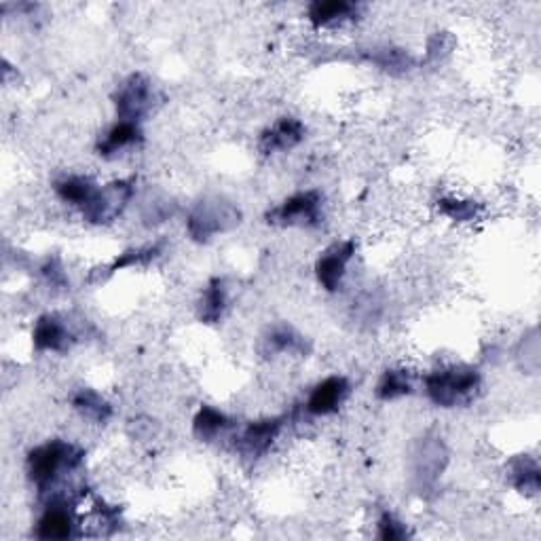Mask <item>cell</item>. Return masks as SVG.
<instances>
[{"mask_svg": "<svg viewBox=\"0 0 541 541\" xmlns=\"http://www.w3.org/2000/svg\"><path fill=\"white\" fill-rule=\"evenodd\" d=\"M77 531L74 512L68 508L66 499H53L36 522L34 535L39 539H70Z\"/></svg>", "mask_w": 541, "mask_h": 541, "instance_id": "7c38bea8", "label": "cell"}, {"mask_svg": "<svg viewBox=\"0 0 541 541\" xmlns=\"http://www.w3.org/2000/svg\"><path fill=\"white\" fill-rule=\"evenodd\" d=\"M72 408L77 410V413L91 423L104 425L110 417H113V404H110L100 391L91 389V387H81L72 394Z\"/></svg>", "mask_w": 541, "mask_h": 541, "instance_id": "ac0fdd59", "label": "cell"}, {"mask_svg": "<svg viewBox=\"0 0 541 541\" xmlns=\"http://www.w3.org/2000/svg\"><path fill=\"white\" fill-rule=\"evenodd\" d=\"M74 343L77 334L60 313H45L32 326V347L41 353H64Z\"/></svg>", "mask_w": 541, "mask_h": 541, "instance_id": "ba28073f", "label": "cell"}, {"mask_svg": "<svg viewBox=\"0 0 541 541\" xmlns=\"http://www.w3.org/2000/svg\"><path fill=\"white\" fill-rule=\"evenodd\" d=\"M239 220L241 212L235 203L220 197L203 199L186 216V233L191 235V239L199 241V244H205V241L214 239L216 235L235 229Z\"/></svg>", "mask_w": 541, "mask_h": 541, "instance_id": "3957f363", "label": "cell"}, {"mask_svg": "<svg viewBox=\"0 0 541 541\" xmlns=\"http://www.w3.org/2000/svg\"><path fill=\"white\" fill-rule=\"evenodd\" d=\"M85 453L66 440H49L34 446L26 457V474L41 495L53 491L58 484L81 470Z\"/></svg>", "mask_w": 541, "mask_h": 541, "instance_id": "6da1fadb", "label": "cell"}, {"mask_svg": "<svg viewBox=\"0 0 541 541\" xmlns=\"http://www.w3.org/2000/svg\"><path fill=\"white\" fill-rule=\"evenodd\" d=\"M356 256V244L351 239L332 244L315 260V277L326 292H339L347 275L349 263Z\"/></svg>", "mask_w": 541, "mask_h": 541, "instance_id": "52a82bcc", "label": "cell"}, {"mask_svg": "<svg viewBox=\"0 0 541 541\" xmlns=\"http://www.w3.org/2000/svg\"><path fill=\"white\" fill-rule=\"evenodd\" d=\"M482 385V375L476 366L453 364L432 370L423 381L427 400L440 408H457L474 400Z\"/></svg>", "mask_w": 541, "mask_h": 541, "instance_id": "7a4b0ae2", "label": "cell"}, {"mask_svg": "<svg viewBox=\"0 0 541 541\" xmlns=\"http://www.w3.org/2000/svg\"><path fill=\"white\" fill-rule=\"evenodd\" d=\"M307 127L301 119L296 117H282L277 119L273 125H269L263 134L258 138V151L265 157L279 155V153H290L305 140Z\"/></svg>", "mask_w": 541, "mask_h": 541, "instance_id": "30bf717a", "label": "cell"}, {"mask_svg": "<svg viewBox=\"0 0 541 541\" xmlns=\"http://www.w3.org/2000/svg\"><path fill=\"white\" fill-rule=\"evenodd\" d=\"M267 222L282 229H317L324 222V195L313 189L294 193L267 212Z\"/></svg>", "mask_w": 541, "mask_h": 541, "instance_id": "277c9868", "label": "cell"}, {"mask_svg": "<svg viewBox=\"0 0 541 541\" xmlns=\"http://www.w3.org/2000/svg\"><path fill=\"white\" fill-rule=\"evenodd\" d=\"M282 427H284L282 417H267V419H258V421L248 423L244 427V432L237 436V442H235L237 453H241L248 459L263 457L271 449L277 436L282 434Z\"/></svg>", "mask_w": 541, "mask_h": 541, "instance_id": "8fae6325", "label": "cell"}, {"mask_svg": "<svg viewBox=\"0 0 541 541\" xmlns=\"http://www.w3.org/2000/svg\"><path fill=\"white\" fill-rule=\"evenodd\" d=\"M377 537L383 541H400L410 537V531L396 514L383 512L377 520Z\"/></svg>", "mask_w": 541, "mask_h": 541, "instance_id": "484cf974", "label": "cell"}, {"mask_svg": "<svg viewBox=\"0 0 541 541\" xmlns=\"http://www.w3.org/2000/svg\"><path fill=\"white\" fill-rule=\"evenodd\" d=\"M113 104H115L119 121L142 123L144 117L151 113L153 104H155L153 81L142 72L129 74L127 79H123L117 85Z\"/></svg>", "mask_w": 541, "mask_h": 541, "instance_id": "8992f818", "label": "cell"}, {"mask_svg": "<svg viewBox=\"0 0 541 541\" xmlns=\"http://www.w3.org/2000/svg\"><path fill=\"white\" fill-rule=\"evenodd\" d=\"M144 132H142V123H132V121H119L115 125H110L104 136L98 140L96 151L104 159H115L121 153L129 151V148H136L142 144Z\"/></svg>", "mask_w": 541, "mask_h": 541, "instance_id": "4fadbf2b", "label": "cell"}, {"mask_svg": "<svg viewBox=\"0 0 541 541\" xmlns=\"http://www.w3.org/2000/svg\"><path fill=\"white\" fill-rule=\"evenodd\" d=\"M510 484L520 493L533 497L539 493L541 487V472L539 465L533 457L529 455H520L510 463Z\"/></svg>", "mask_w": 541, "mask_h": 541, "instance_id": "44dd1931", "label": "cell"}, {"mask_svg": "<svg viewBox=\"0 0 541 541\" xmlns=\"http://www.w3.org/2000/svg\"><path fill=\"white\" fill-rule=\"evenodd\" d=\"M415 476L419 480L421 487H429V484H434L444 468L446 461H449V453H446V446L440 438H425L415 455Z\"/></svg>", "mask_w": 541, "mask_h": 541, "instance_id": "5bb4252c", "label": "cell"}, {"mask_svg": "<svg viewBox=\"0 0 541 541\" xmlns=\"http://www.w3.org/2000/svg\"><path fill=\"white\" fill-rule=\"evenodd\" d=\"M229 307V288H227V279L225 277H214L210 279V284L203 288L201 298H199V320L203 324H218L222 320Z\"/></svg>", "mask_w": 541, "mask_h": 541, "instance_id": "e0dca14e", "label": "cell"}, {"mask_svg": "<svg viewBox=\"0 0 541 541\" xmlns=\"http://www.w3.org/2000/svg\"><path fill=\"white\" fill-rule=\"evenodd\" d=\"M136 195V180L134 178H121L115 182H108L96 191L91 201L81 210L83 218L89 225H113L115 220L125 212L129 201Z\"/></svg>", "mask_w": 541, "mask_h": 541, "instance_id": "5b68a950", "label": "cell"}, {"mask_svg": "<svg viewBox=\"0 0 541 541\" xmlns=\"http://www.w3.org/2000/svg\"><path fill=\"white\" fill-rule=\"evenodd\" d=\"M351 394V383L343 375H332L326 377L324 381L315 383L313 389L309 391L305 410L311 417H328L339 413L341 406L347 402Z\"/></svg>", "mask_w": 541, "mask_h": 541, "instance_id": "9c48e42d", "label": "cell"}, {"mask_svg": "<svg viewBox=\"0 0 541 541\" xmlns=\"http://www.w3.org/2000/svg\"><path fill=\"white\" fill-rule=\"evenodd\" d=\"M233 427V421L222 410L203 404L193 419V434L201 442H214L225 436Z\"/></svg>", "mask_w": 541, "mask_h": 541, "instance_id": "d6986e66", "label": "cell"}, {"mask_svg": "<svg viewBox=\"0 0 541 541\" xmlns=\"http://www.w3.org/2000/svg\"><path fill=\"white\" fill-rule=\"evenodd\" d=\"M360 5L347 0H315L307 9V20L315 28H337L356 20Z\"/></svg>", "mask_w": 541, "mask_h": 541, "instance_id": "9a60e30c", "label": "cell"}, {"mask_svg": "<svg viewBox=\"0 0 541 541\" xmlns=\"http://www.w3.org/2000/svg\"><path fill=\"white\" fill-rule=\"evenodd\" d=\"M260 351L269 358L275 356H303L307 353V341L303 334H298L292 326L279 324L267 330V334L260 339Z\"/></svg>", "mask_w": 541, "mask_h": 541, "instance_id": "2e32d148", "label": "cell"}, {"mask_svg": "<svg viewBox=\"0 0 541 541\" xmlns=\"http://www.w3.org/2000/svg\"><path fill=\"white\" fill-rule=\"evenodd\" d=\"M161 254V246L155 244V246H142V248H134V250H127L123 254H119L115 258V263L110 265V273L115 271H121V269H129V267H136V265H146L151 263L153 258H157Z\"/></svg>", "mask_w": 541, "mask_h": 541, "instance_id": "d4e9b609", "label": "cell"}, {"mask_svg": "<svg viewBox=\"0 0 541 541\" xmlns=\"http://www.w3.org/2000/svg\"><path fill=\"white\" fill-rule=\"evenodd\" d=\"M53 189H55V195H58L64 203L83 210L85 205L91 201V197L96 195L100 186L96 184V180L89 178V176L70 174V176H64L55 182Z\"/></svg>", "mask_w": 541, "mask_h": 541, "instance_id": "ffe728a7", "label": "cell"}, {"mask_svg": "<svg viewBox=\"0 0 541 541\" xmlns=\"http://www.w3.org/2000/svg\"><path fill=\"white\" fill-rule=\"evenodd\" d=\"M438 210L446 218H451L455 222H472L480 216L482 208L480 203L472 199H461V197H442L438 201Z\"/></svg>", "mask_w": 541, "mask_h": 541, "instance_id": "603a6c76", "label": "cell"}, {"mask_svg": "<svg viewBox=\"0 0 541 541\" xmlns=\"http://www.w3.org/2000/svg\"><path fill=\"white\" fill-rule=\"evenodd\" d=\"M370 62L377 64L379 68L387 72H406L408 68H413L415 60L413 55L402 51V49H381L370 55Z\"/></svg>", "mask_w": 541, "mask_h": 541, "instance_id": "cb8c5ba5", "label": "cell"}, {"mask_svg": "<svg viewBox=\"0 0 541 541\" xmlns=\"http://www.w3.org/2000/svg\"><path fill=\"white\" fill-rule=\"evenodd\" d=\"M375 394L381 402H394L398 398L413 394V379H410V372L404 368H387L379 383Z\"/></svg>", "mask_w": 541, "mask_h": 541, "instance_id": "7402d4cb", "label": "cell"}]
</instances>
